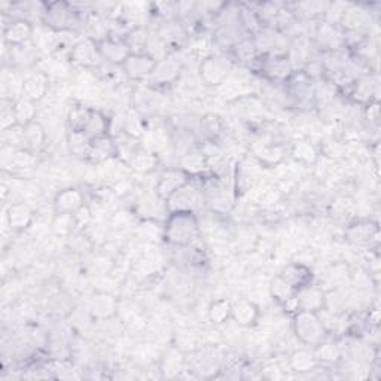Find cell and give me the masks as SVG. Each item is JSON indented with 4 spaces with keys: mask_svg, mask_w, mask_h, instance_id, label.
I'll return each mask as SVG.
<instances>
[{
    "mask_svg": "<svg viewBox=\"0 0 381 381\" xmlns=\"http://www.w3.org/2000/svg\"><path fill=\"white\" fill-rule=\"evenodd\" d=\"M296 332L304 341L310 343V341H316L320 337L322 326L319 324L317 319H314L311 314H303L296 320Z\"/></svg>",
    "mask_w": 381,
    "mask_h": 381,
    "instance_id": "cell-1",
    "label": "cell"
},
{
    "mask_svg": "<svg viewBox=\"0 0 381 381\" xmlns=\"http://www.w3.org/2000/svg\"><path fill=\"white\" fill-rule=\"evenodd\" d=\"M58 207L61 206V209L66 210V211H70V210H75L79 206V201H80V197L79 194L75 192V190H67V192H63L60 197H58Z\"/></svg>",
    "mask_w": 381,
    "mask_h": 381,
    "instance_id": "cell-2",
    "label": "cell"
},
{
    "mask_svg": "<svg viewBox=\"0 0 381 381\" xmlns=\"http://www.w3.org/2000/svg\"><path fill=\"white\" fill-rule=\"evenodd\" d=\"M292 363L296 368V371H308L314 365V358H313V355H310L307 351H300L293 356Z\"/></svg>",
    "mask_w": 381,
    "mask_h": 381,
    "instance_id": "cell-3",
    "label": "cell"
},
{
    "mask_svg": "<svg viewBox=\"0 0 381 381\" xmlns=\"http://www.w3.org/2000/svg\"><path fill=\"white\" fill-rule=\"evenodd\" d=\"M234 314H235V319L240 323H249L253 319L255 310L248 303H240V305H237V308L234 310Z\"/></svg>",
    "mask_w": 381,
    "mask_h": 381,
    "instance_id": "cell-4",
    "label": "cell"
},
{
    "mask_svg": "<svg viewBox=\"0 0 381 381\" xmlns=\"http://www.w3.org/2000/svg\"><path fill=\"white\" fill-rule=\"evenodd\" d=\"M15 112H17V118H19V121H22L21 119L22 116H24V121H29L35 114V109L29 101H19L15 107Z\"/></svg>",
    "mask_w": 381,
    "mask_h": 381,
    "instance_id": "cell-5",
    "label": "cell"
},
{
    "mask_svg": "<svg viewBox=\"0 0 381 381\" xmlns=\"http://www.w3.org/2000/svg\"><path fill=\"white\" fill-rule=\"evenodd\" d=\"M213 308H216V311L211 310V317L214 320H217V322H222L227 317V314H228V304H225V303L221 301V303H216V304L213 305Z\"/></svg>",
    "mask_w": 381,
    "mask_h": 381,
    "instance_id": "cell-6",
    "label": "cell"
},
{
    "mask_svg": "<svg viewBox=\"0 0 381 381\" xmlns=\"http://www.w3.org/2000/svg\"><path fill=\"white\" fill-rule=\"evenodd\" d=\"M337 355H338V351H337V348L334 345H324V347L320 348V356L323 359H328V361L337 359Z\"/></svg>",
    "mask_w": 381,
    "mask_h": 381,
    "instance_id": "cell-7",
    "label": "cell"
}]
</instances>
